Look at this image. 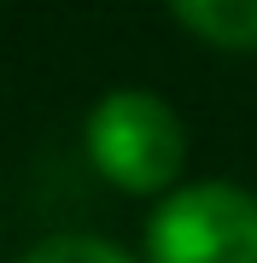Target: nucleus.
<instances>
[{
    "label": "nucleus",
    "mask_w": 257,
    "mask_h": 263,
    "mask_svg": "<svg viewBox=\"0 0 257 263\" xmlns=\"http://www.w3.org/2000/svg\"><path fill=\"white\" fill-rule=\"evenodd\" d=\"M88 158L123 193H164L181 176L187 129L146 88H111L88 111Z\"/></svg>",
    "instance_id": "obj_1"
},
{
    "label": "nucleus",
    "mask_w": 257,
    "mask_h": 263,
    "mask_svg": "<svg viewBox=\"0 0 257 263\" xmlns=\"http://www.w3.org/2000/svg\"><path fill=\"white\" fill-rule=\"evenodd\" d=\"M152 263H257V193L234 181L175 187L146 222Z\"/></svg>",
    "instance_id": "obj_2"
},
{
    "label": "nucleus",
    "mask_w": 257,
    "mask_h": 263,
    "mask_svg": "<svg viewBox=\"0 0 257 263\" xmlns=\"http://www.w3.org/2000/svg\"><path fill=\"white\" fill-rule=\"evenodd\" d=\"M170 18L181 29H193L205 47L257 53V0H181Z\"/></svg>",
    "instance_id": "obj_3"
},
{
    "label": "nucleus",
    "mask_w": 257,
    "mask_h": 263,
    "mask_svg": "<svg viewBox=\"0 0 257 263\" xmlns=\"http://www.w3.org/2000/svg\"><path fill=\"white\" fill-rule=\"evenodd\" d=\"M24 263H134V257L94 234H58V240H41Z\"/></svg>",
    "instance_id": "obj_4"
}]
</instances>
